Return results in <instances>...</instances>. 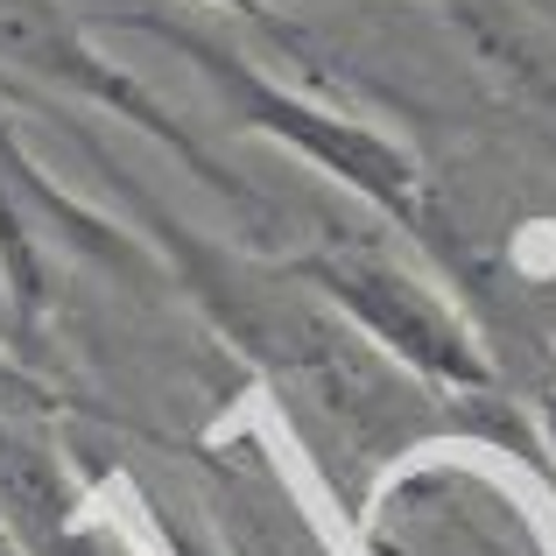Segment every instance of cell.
I'll return each mask as SVG.
<instances>
[{
	"instance_id": "cell-1",
	"label": "cell",
	"mask_w": 556,
	"mask_h": 556,
	"mask_svg": "<svg viewBox=\"0 0 556 556\" xmlns=\"http://www.w3.org/2000/svg\"><path fill=\"white\" fill-rule=\"evenodd\" d=\"M36 408H42V380L22 374L8 359V345H0V416H36Z\"/></svg>"
},
{
	"instance_id": "cell-2",
	"label": "cell",
	"mask_w": 556,
	"mask_h": 556,
	"mask_svg": "<svg viewBox=\"0 0 556 556\" xmlns=\"http://www.w3.org/2000/svg\"><path fill=\"white\" fill-rule=\"evenodd\" d=\"M0 339H14V311H8V282H0Z\"/></svg>"
}]
</instances>
